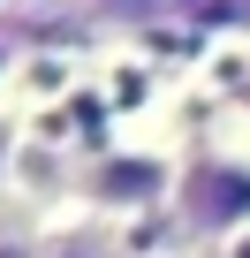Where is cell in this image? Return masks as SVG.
Returning a JSON list of instances; mask_svg holds the SVG:
<instances>
[{
  "label": "cell",
  "instance_id": "3957f363",
  "mask_svg": "<svg viewBox=\"0 0 250 258\" xmlns=\"http://www.w3.org/2000/svg\"><path fill=\"white\" fill-rule=\"evenodd\" d=\"M46 258H114V235L106 220H76V228H46Z\"/></svg>",
  "mask_w": 250,
  "mask_h": 258
},
{
  "label": "cell",
  "instance_id": "5b68a950",
  "mask_svg": "<svg viewBox=\"0 0 250 258\" xmlns=\"http://www.w3.org/2000/svg\"><path fill=\"white\" fill-rule=\"evenodd\" d=\"M8 167H16V129L0 121V175H8Z\"/></svg>",
  "mask_w": 250,
  "mask_h": 258
},
{
  "label": "cell",
  "instance_id": "8992f818",
  "mask_svg": "<svg viewBox=\"0 0 250 258\" xmlns=\"http://www.w3.org/2000/svg\"><path fill=\"white\" fill-rule=\"evenodd\" d=\"M220 258H250V228H242V235H227V243H220Z\"/></svg>",
  "mask_w": 250,
  "mask_h": 258
},
{
  "label": "cell",
  "instance_id": "277c9868",
  "mask_svg": "<svg viewBox=\"0 0 250 258\" xmlns=\"http://www.w3.org/2000/svg\"><path fill=\"white\" fill-rule=\"evenodd\" d=\"M0 258H46V235L31 220H0Z\"/></svg>",
  "mask_w": 250,
  "mask_h": 258
},
{
  "label": "cell",
  "instance_id": "6da1fadb",
  "mask_svg": "<svg viewBox=\"0 0 250 258\" xmlns=\"http://www.w3.org/2000/svg\"><path fill=\"white\" fill-rule=\"evenodd\" d=\"M175 220L190 235H242L250 228V160L235 152H197L182 160V182H175Z\"/></svg>",
  "mask_w": 250,
  "mask_h": 258
},
{
  "label": "cell",
  "instance_id": "7a4b0ae2",
  "mask_svg": "<svg viewBox=\"0 0 250 258\" xmlns=\"http://www.w3.org/2000/svg\"><path fill=\"white\" fill-rule=\"evenodd\" d=\"M175 182H182V160H159V152H106L84 167V205L91 220H137V213H159L175 205Z\"/></svg>",
  "mask_w": 250,
  "mask_h": 258
}]
</instances>
